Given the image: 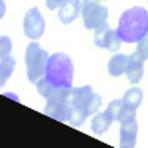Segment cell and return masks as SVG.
Here are the masks:
<instances>
[{"mask_svg":"<svg viewBox=\"0 0 148 148\" xmlns=\"http://www.w3.org/2000/svg\"><path fill=\"white\" fill-rule=\"evenodd\" d=\"M147 33H148V12L144 8L135 6L123 12L117 27V34L120 36L121 42L126 43L139 42Z\"/></svg>","mask_w":148,"mask_h":148,"instance_id":"1","label":"cell"},{"mask_svg":"<svg viewBox=\"0 0 148 148\" xmlns=\"http://www.w3.org/2000/svg\"><path fill=\"white\" fill-rule=\"evenodd\" d=\"M74 76V65L68 55L58 52L49 58L46 68V79L53 86L59 88H71Z\"/></svg>","mask_w":148,"mask_h":148,"instance_id":"2","label":"cell"},{"mask_svg":"<svg viewBox=\"0 0 148 148\" xmlns=\"http://www.w3.org/2000/svg\"><path fill=\"white\" fill-rule=\"evenodd\" d=\"M49 58H51L49 52L42 49L39 43L33 42L27 46V52H25L27 77L31 83H37L42 77L46 76Z\"/></svg>","mask_w":148,"mask_h":148,"instance_id":"3","label":"cell"},{"mask_svg":"<svg viewBox=\"0 0 148 148\" xmlns=\"http://www.w3.org/2000/svg\"><path fill=\"white\" fill-rule=\"evenodd\" d=\"M95 45L98 47L108 49L111 52H117L121 45V39L117 34V30H111L107 22L101 24L98 28H95Z\"/></svg>","mask_w":148,"mask_h":148,"instance_id":"4","label":"cell"},{"mask_svg":"<svg viewBox=\"0 0 148 148\" xmlns=\"http://www.w3.org/2000/svg\"><path fill=\"white\" fill-rule=\"evenodd\" d=\"M82 16L84 27L88 30H95L107 21L108 16V9L99 3H90L82 6Z\"/></svg>","mask_w":148,"mask_h":148,"instance_id":"5","label":"cell"},{"mask_svg":"<svg viewBox=\"0 0 148 148\" xmlns=\"http://www.w3.org/2000/svg\"><path fill=\"white\" fill-rule=\"evenodd\" d=\"M24 33L28 39L37 40L45 33V19L37 8H31L24 18Z\"/></svg>","mask_w":148,"mask_h":148,"instance_id":"6","label":"cell"},{"mask_svg":"<svg viewBox=\"0 0 148 148\" xmlns=\"http://www.w3.org/2000/svg\"><path fill=\"white\" fill-rule=\"evenodd\" d=\"M121 129H120V147L121 148H132L136 142V135H138V123L135 119V114L130 117H126L120 121Z\"/></svg>","mask_w":148,"mask_h":148,"instance_id":"7","label":"cell"},{"mask_svg":"<svg viewBox=\"0 0 148 148\" xmlns=\"http://www.w3.org/2000/svg\"><path fill=\"white\" fill-rule=\"evenodd\" d=\"M144 62H145V59L138 52H135L129 56L127 67H126V76H127L130 83H138L142 79V76H144Z\"/></svg>","mask_w":148,"mask_h":148,"instance_id":"8","label":"cell"},{"mask_svg":"<svg viewBox=\"0 0 148 148\" xmlns=\"http://www.w3.org/2000/svg\"><path fill=\"white\" fill-rule=\"evenodd\" d=\"M68 113H70V104L67 102V98L59 101H47L45 107V114L59 121H67Z\"/></svg>","mask_w":148,"mask_h":148,"instance_id":"9","label":"cell"},{"mask_svg":"<svg viewBox=\"0 0 148 148\" xmlns=\"http://www.w3.org/2000/svg\"><path fill=\"white\" fill-rule=\"evenodd\" d=\"M80 12H82L80 0H64V3L59 6L58 18L62 24H70L74 19H77Z\"/></svg>","mask_w":148,"mask_h":148,"instance_id":"10","label":"cell"},{"mask_svg":"<svg viewBox=\"0 0 148 148\" xmlns=\"http://www.w3.org/2000/svg\"><path fill=\"white\" fill-rule=\"evenodd\" d=\"M127 59L129 56L117 53L116 56H113L108 62V73L113 77H119L123 73H126V67H127Z\"/></svg>","mask_w":148,"mask_h":148,"instance_id":"11","label":"cell"},{"mask_svg":"<svg viewBox=\"0 0 148 148\" xmlns=\"http://www.w3.org/2000/svg\"><path fill=\"white\" fill-rule=\"evenodd\" d=\"M86 117H88V111H86L84 105H80V104H73L70 105V113H68V121L70 125L74 126V127H79L82 126Z\"/></svg>","mask_w":148,"mask_h":148,"instance_id":"12","label":"cell"},{"mask_svg":"<svg viewBox=\"0 0 148 148\" xmlns=\"http://www.w3.org/2000/svg\"><path fill=\"white\" fill-rule=\"evenodd\" d=\"M142 90L139 88H130L129 90H126L125 96H123V104L125 107L130 111H135L142 102Z\"/></svg>","mask_w":148,"mask_h":148,"instance_id":"13","label":"cell"},{"mask_svg":"<svg viewBox=\"0 0 148 148\" xmlns=\"http://www.w3.org/2000/svg\"><path fill=\"white\" fill-rule=\"evenodd\" d=\"M111 123H113V117H111V114L108 113V110H105L104 113L96 114L95 119L92 120V130L98 135H102L104 132L108 130Z\"/></svg>","mask_w":148,"mask_h":148,"instance_id":"14","label":"cell"},{"mask_svg":"<svg viewBox=\"0 0 148 148\" xmlns=\"http://www.w3.org/2000/svg\"><path fill=\"white\" fill-rule=\"evenodd\" d=\"M15 64L16 62L12 56H5V58L0 59V84H5L6 80L10 77Z\"/></svg>","mask_w":148,"mask_h":148,"instance_id":"15","label":"cell"},{"mask_svg":"<svg viewBox=\"0 0 148 148\" xmlns=\"http://www.w3.org/2000/svg\"><path fill=\"white\" fill-rule=\"evenodd\" d=\"M101 102H102L101 95H98V93H93V92H92V93L88 96V99H86V104H84V108H86V111H88V116L96 113L98 108L101 107Z\"/></svg>","mask_w":148,"mask_h":148,"instance_id":"16","label":"cell"},{"mask_svg":"<svg viewBox=\"0 0 148 148\" xmlns=\"http://www.w3.org/2000/svg\"><path fill=\"white\" fill-rule=\"evenodd\" d=\"M36 86H37V90H39V93L45 98V99H47V98L51 96V93L53 92V89H55V86L49 82L46 77H42L39 82L36 83Z\"/></svg>","mask_w":148,"mask_h":148,"instance_id":"17","label":"cell"},{"mask_svg":"<svg viewBox=\"0 0 148 148\" xmlns=\"http://www.w3.org/2000/svg\"><path fill=\"white\" fill-rule=\"evenodd\" d=\"M107 110H108V113L111 114V117H113V120H117L119 121V119H120V116L123 113V110H125L123 99H114V101H111Z\"/></svg>","mask_w":148,"mask_h":148,"instance_id":"18","label":"cell"},{"mask_svg":"<svg viewBox=\"0 0 148 148\" xmlns=\"http://www.w3.org/2000/svg\"><path fill=\"white\" fill-rule=\"evenodd\" d=\"M136 52H138L144 59H148V33L138 42V49H136Z\"/></svg>","mask_w":148,"mask_h":148,"instance_id":"19","label":"cell"},{"mask_svg":"<svg viewBox=\"0 0 148 148\" xmlns=\"http://www.w3.org/2000/svg\"><path fill=\"white\" fill-rule=\"evenodd\" d=\"M0 58H5V56H9L10 53V47H12V43H10V39H8V37H2L0 39Z\"/></svg>","mask_w":148,"mask_h":148,"instance_id":"20","label":"cell"},{"mask_svg":"<svg viewBox=\"0 0 148 148\" xmlns=\"http://www.w3.org/2000/svg\"><path fill=\"white\" fill-rule=\"evenodd\" d=\"M62 3H64V0H46V6H47V9H51V10L58 9Z\"/></svg>","mask_w":148,"mask_h":148,"instance_id":"21","label":"cell"},{"mask_svg":"<svg viewBox=\"0 0 148 148\" xmlns=\"http://www.w3.org/2000/svg\"><path fill=\"white\" fill-rule=\"evenodd\" d=\"M90 3H99V0H83V2H82V6L90 5Z\"/></svg>","mask_w":148,"mask_h":148,"instance_id":"22","label":"cell"}]
</instances>
